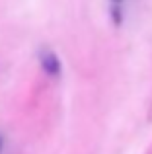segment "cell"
Instances as JSON below:
<instances>
[{
	"instance_id": "cell-1",
	"label": "cell",
	"mask_w": 152,
	"mask_h": 154,
	"mask_svg": "<svg viewBox=\"0 0 152 154\" xmlns=\"http://www.w3.org/2000/svg\"><path fill=\"white\" fill-rule=\"evenodd\" d=\"M39 63H41L43 70H45L49 76H59L61 74V60H59L57 55H55V51L43 49L39 53Z\"/></svg>"
},
{
	"instance_id": "cell-2",
	"label": "cell",
	"mask_w": 152,
	"mask_h": 154,
	"mask_svg": "<svg viewBox=\"0 0 152 154\" xmlns=\"http://www.w3.org/2000/svg\"><path fill=\"white\" fill-rule=\"evenodd\" d=\"M125 2V0H111V12H113V16H115V22H121V20H119V14H121V4Z\"/></svg>"
},
{
	"instance_id": "cell-3",
	"label": "cell",
	"mask_w": 152,
	"mask_h": 154,
	"mask_svg": "<svg viewBox=\"0 0 152 154\" xmlns=\"http://www.w3.org/2000/svg\"><path fill=\"white\" fill-rule=\"evenodd\" d=\"M0 146H2V140H0Z\"/></svg>"
}]
</instances>
